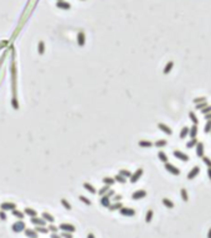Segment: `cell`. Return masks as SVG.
Returning a JSON list of instances; mask_svg holds the SVG:
<instances>
[{"label": "cell", "mask_w": 211, "mask_h": 238, "mask_svg": "<svg viewBox=\"0 0 211 238\" xmlns=\"http://www.w3.org/2000/svg\"><path fill=\"white\" fill-rule=\"evenodd\" d=\"M10 76H11V107L17 111L20 108L19 99H17V68H16V62L14 58V52H12V58L10 61Z\"/></svg>", "instance_id": "cell-1"}, {"label": "cell", "mask_w": 211, "mask_h": 238, "mask_svg": "<svg viewBox=\"0 0 211 238\" xmlns=\"http://www.w3.org/2000/svg\"><path fill=\"white\" fill-rule=\"evenodd\" d=\"M25 228H26V225H25V222L22 220H17L16 222H14L11 225V231L15 232V233H21Z\"/></svg>", "instance_id": "cell-2"}, {"label": "cell", "mask_w": 211, "mask_h": 238, "mask_svg": "<svg viewBox=\"0 0 211 238\" xmlns=\"http://www.w3.org/2000/svg\"><path fill=\"white\" fill-rule=\"evenodd\" d=\"M164 169H165L169 174H171V175H175V176H179V175H180V169H178L175 165H173V164H170V162H165V164H164Z\"/></svg>", "instance_id": "cell-3"}, {"label": "cell", "mask_w": 211, "mask_h": 238, "mask_svg": "<svg viewBox=\"0 0 211 238\" xmlns=\"http://www.w3.org/2000/svg\"><path fill=\"white\" fill-rule=\"evenodd\" d=\"M143 174H144V170L142 169V167H138L132 175H130V177H129V181H130V184H135L142 176H143Z\"/></svg>", "instance_id": "cell-4"}, {"label": "cell", "mask_w": 211, "mask_h": 238, "mask_svg": "<svg viewBox=\"0 0 211 238\" xmlns=\"http://www.w3.org/2000/svg\"><path fill=\"white\" fill-rule=\"evenodd\" d=\"M173 155H174L175 159H178V160H180V161H184V162L189 161V155L185 154V153H183V151H180V150H174V151H173Z\"/></svg>", "instance_id": "cell-5"}, {"label": "cell", "mask_w": 211, "mask_h": 238, "mask_svg": "<svg viewBox=\"0 0 211 238\" xmlns=\"http://www.w3.org/2000/svg\"><path fill=\"white\" fill-rule=\"evenodd\" d=\"M119 213L122 215V216H124V217H133L134 215H135V211H134V208H130V207H122L120 210H119Z\"/></svg>", "instance_id": "cell-6"}, {"label": "cell", "mask_w": 211, "mask_h": 238, "mask_svg": "<svg viewBox=\"0 0 211 238\" xmlns=\"http://www.w3.org/2000/svg\"><path fill=\"white\" fill-rule=\"evenodd\" d=\"M59 230H61V232H70V233H73L76 231V227L71 223H61L59 226Z\"/></svg>", "instance_id": "cell-7"}, {"label": "cell", "mask_w": 211, "mask_h": 238, "mask_svg": "<svg viewBox=\"0 0 211 238\" xmlns=\"http://www.w3.org/2000/svg\"><path fill=\"white\" fill-rule=\"evenodd\" d=\"M76 40H77V43H78V46H81V47H83L85 45H86V34H85V31H78L77 32V37H76Z\"/></svg>", "instance_id": "cell-8"}, {"label": "cell", "mask_w": 211, "mask_h": 238, "mask_svg": "<svg viewBox=\"0 0 211 238\" xmlns=\"http://www.w3.org/2000/svg\"><path fill=\"white\" fill-rule=\"evenodd\" d=\"M0 208H1L2 211H5V212H6V211H12V210L16 208V204L6 201V202H2V204L0 205Z\"/></svg>", "instance_id": "cell-9"}, {"label": "cell", "mask_w": 211, "mask_h": 238, "mask_svg": "<svg viewBox=\"0 0 211 238\" xmlns=\"http://www.w3.org/2000/svg\"><path fill=\"white\" fill-rule=\"evenodd\" d=\"M158 129H159L160 131H163L164 134H166V135H173V130H171V128L168 126V125L164 124V123H158Z\"/></svg>", "instance_id": "cell-10"}, {"label": "cell", "mask_w": 211, "mask_h": 238, "mask_svg": "<svg viewBox=\"0 0 211 238\" xmlns=\"http://www.w3.org/2000/svg\"><path fill=\"white\" fill-rule=\"evenodd\" d=\"M56 7L67 11V10L71 9V4L67 2V1H65V0H60V1H56Z\"/></svg>", "instance_id": "cell-11"}, {"label": "cell", "mask_w": 211, "mask_h": 238, "mask_svg": "<svg viewBox=\"0 0 211 238\" xmlns=\"http://www.w3.org/2000/svg\"><path fill=\"white\" fill-rule=\"evenodd\" d=\"M199 174H200V167H199V166H194V167L188 172L186 179H188V180H193V179H195Z\"/></svg>", "instance_id": "cell-12"}, {"label": "cell", "mask_w": 211, "mask_h": 238, "mask_svg": "<svg viewBox=\"0 0 211 238\" xmlns=\"http://www.w3.org/2000/svg\"><path fill=\"white\" fill-rule=\"evenodd\" d=\"M147 196V191L145 190H137L132 194V199L133 200H142Z\"/></svg>", "instance_id": "cell-13"}, {"label": "cell", "mask_w": 211, "mask_h": 238, "mask_svg": "<svg viewBox=\"0 0 211 238\" xmlns=\"http://www.w3.org/2000/svg\"><path fill=\"white\" fill-rule=\"evenodd\" d=\"M195 150H196V155H198L199 158H203V156H204V154H205V146H204L203 143L198 141V144L195 145Z\"/></svg>", "instance_id": "cell-14"}, {"label": "cell", "mask_w": 211, "mask_h": 238, "mask_svg": "<svg viewBox=\"0 0 211 238\" xmlns=\"http://www.w3.org/2000/svg\"><path fill=\"white\" fill-rule=\"evenodd\" d=\"M30 221H31V223L35 225V226H45V225H46V221H45L42 217H37V216L30 217Z\"/></svg>", "instance_id": "cell-15"}, {"label": "cell", "mask_w": 211, "mask_h": 238, "mask_svg": "<svg viewBox=\"0 0 211 238\" xmlns=\"http://www.w3.org/2000/svg\"><path fill=\"white\" fill-rule=\"evenodd\" d=\"M24 233L27 238H37L39 237V233L34 230V228H25L24 230Z\"/></svg>", "instance_id": "cell-16"}, {"label": "cell", "mask_w": 211, "mask_h": 238, "mask_svg": "<svg viewBox=\"0 0 211 238\" xmlns=\"http://www.w3.org/2000/svg\"><path fill=\"white\" fill-rule=\"evenodd\" d=\"M138 145L142 148V149H149L153 146V143L150 140H145V139H142L138 141Z\"/></svg>", "instance_id": "cell-17"}, {"label": "cell", "mask_w": 211, "mask_h": 238, "mask_svg": "<svg viewBox=\"0 0 211 238\" xmlns=\"http://www.w3.org/2000/svg\"><path fill=\"white\" fill-rule=\"evenodd\" d=\"M100 204H101V206H103V207H106V208H108L109 205H110V197H108L107 195L101 196V199H100Z\"/></svg>", "instance_id": "cell-18"}, {"label": "cell", "mask_w": 211, "mask_h": 238, "mask_svg": "<svg viewBox=\"0 0 211 238\" xmlns=\"http://www.w3.org/2000/svg\"><path fill=\"white\" fill-rule=\"evenodd\" d=\"M122 207H123V204L120 201H117V202H113V204L110 202L108 210H110V211H119Z\"/></svg>", "instance_id": "cell-19"}, {"label": "cell", "mask_w": 211, "mask_h": 238, "mask_svg": "<svg viewBox=\"0 0 211 238\" xmlns=\"http://www.w3.org/2000/svg\"><path fill=\"white\" fill-rule=\"evenodd\" d=\"M173 67H174V61H169V62L164 66V68H163V73H164V75H169V73L171 72Z\"/></svg>", "instance_id": "cell-20"}, {"label": "cell", "mask_w": 211, "mask_h": 238, "mask_svg": "<svg viewBox=\"0 0 211 238\" xmlns=\"http://www.w3.org/2000/svg\"><path fill=\"white\" fill-rule=\"evenodd\" d=\"M24 213H25L26 216H29V217H35V216H37V211L34 210V208H31V207H26V208L24 210Z\"/></svg>", "instance_id": "cell-21"}, {"label": "cell", "mask_w": 211, "mask_h": 238, "mask_svg": "<svg viewBox=\"0 0 211 238\" xmlns=\"http://www.w3.org/2000/svg\"><path fill=\"white\" fill-rule=\"evenodd\" d=\"M83 189L85 190H87L88 192H91V194H97V190L95 189V186L93 185H91L90 182H83Z\"/></svg>", "instance_id": "cell-22"}, {"label": "cell", "mask_w": 211, "mask_h": 238, "mask_svg": "<svg viewBox=\"0 0 211 238\" xmlns=\"http://www.w3.org/2000/svg\"><path fill=\"white\" fill-rule=\"evenodd\" d=\"M41 217H42L46 222H49V223H54V221H55L54 216H52V215H50L49 212H44V213L41 215Z\"/></svg>", "instance_id": "cell-23"}, {"label": "cell", "mask_w": 211, "mask_h": 238, "mask_svg": "<svg viewBox=\"0 0 211 238\" xmlns=\"http://www.w3.org/2000/svg\"><path fill=\"white\" fill-rule=\"evenodd\" d=\"M45 50H46L45 42H44V41H39V42H37V53H39V55H44V53H45Z\"/></svg>", "instance_id": "cell-24"}, {"label": "cell", "mask_w": 211, "mask_h": 238, "mask_svg": "<svg viewBox=\"0 0 211 238\" xmlns=\"http://www.w3.org/2000/svg\"><path fill=\"white\" fill-rule=\"evenodd\" d=\"M158 159H159L162 162H164V164H165V162H168V160H169L168 155H166V154H165L163 150H160V151L158 153Z\"/></svg>", "instance_id": "cell-25"}, {"label": "cell", "mask_w": 211, "mask_h": 238, "mask_svg": "<svg viewBox=\"0 0 211 238\" xmlns=\"http://www.w3.org/2000/svg\"><path fill=\"white\" fill-rule=\"evenodd\" d=\"M162 202H163V205H164L166 208H174V202H173L170 199L164 197V199L162 200Z\"/></svg>", "instance_id": "cell-26"}, {"label": "cell", "mask_w": 211, "mask_h": 238, "mask_svg": "<svg viewBox=\"0 0 211 238\" xmlns=\"http://www.w3.org/2000/svg\"><path fill=\"white\" fill-rule=\"evenodd\" d=\"M189 135H190V138H196V135H198V125L193 124V126L189 128Z\"/></svg>", "instance_id": "cell-27"}, {"label": "cell", "mask_w": 211, "mask_h": 238, "mask_svg": "<svg viewBox=\"0 0 211 238\" xmlns=\"http://www.w3.org/2000/svg\"><path fill=\"white\" fill-rule=\"evenodd\" d=\"M153 145H155L158 149H160V148H164V146H166L168 145V141L165 140V139H159V140H157Z\"/></svg>", "instance_id": "cell-28"}, {"label": "cell", "mask_w": 211, "mask_h": 238, "mask_svg": "<svg viewBox=\"0 0 211 238\" xmlns=\"http://www.w3.org/2000/svg\"><path fill=\"white\" fill-rule=\"evenodd\" d=\"M118 174H119L120 176L125 177V179H129V177H130V175H132V172H130L128 169H120V170L118 171Z\"/></svg>", "instance_id": "cell-29"}, {"label": "cell", "mask_w": 211, "mask_h": 238, "mask_svg": "<svg viewBox=\"0 0 211 238\" xmlns=\"http://www.w3.org/2000/svg\"><path fill=\"white\" fill-rule=\"evenodd\" d=\"M11 213H12V216L14 217H16V218H19V220H22L24 217H25V213L24 212H21V211H19V210H12L11 211Z\"/></svg>", "instance_id": "cell-30"}, {"label": "cell", "mask_w": 211, "mask_h": 238, "mask_svg": "<svg viewBox=\"0 0 211 238\" xmlns=\"http://www.w3.org/2000/svg\"><path fill=\"white\" fill-rule=\"evenodd\" d=\"M37 233H41V235H46L49 233V228L45 227V226H36V228H34Z\"/></svg>", "instance_id": "cell-31"}, {"label": "cell", "mask_w": 211, "mask_h": 238, "mask_svg": "<svg viewBox=\"0 0 211 238\" xmlns=\"http://www.w3.org/2000/svg\"><path fill=\"white\" fill-rule=\"evenodd\" d=\"M180 196H181V200H183L184 202H188V201H189V195H188L186 189H180Z\"/></svg>", "instance_id": "cell-32"}, {"label": "cell", "mask_w": 211, "mask_h": 238, "mask_svg": "<svg viewBox=\"0 0 211 238\" xmlns=\"http://www.w3.org/2000/svg\"><path fill=\"white\" fill-rule=\"evenodd\" d=\"M196 144H198V139H196V138H191V139L186 143V148H188V149H193V148H195Z\"/></svg>", "instance_id": "cell-33"}, {"label": "cell", "mask_w": 211, "mask_h": 238, "mask_svg": "<svg viewBox=\"0 0 211 238\" xmlns=\"http://www.w3.org/2000/svg\"><path fill=\"white\" fill-rule=\"evenodd\" d=\"M153 216H154L153 210H148L147 213H145V222H147V223H150L152 220H153Z\"/></svg>", "instance_id": "cell-34"}, {"label": "cell", "mask_w": 211, "mask_h": 238, "mask_svg": "<svg viewBox=\"0 0 211 238\" xmlns=\"http://www.w3.org/2000/svg\"><path fill=\"white\" fill-rule=\"evenodd\" d=\"M102 181H103V184L105 185H108V186H112V185H114V179L113 177H109V176H106V177H103L102 179Z\"/></svg>", "instance_id": "cell-35"}, {"label": "cell", "mask_w": 211, "mask_h": 238, "mask_svg": "<svg viewBox=\"0 0 211 238\" xmlns=\"http://www.w3.org/2000/svg\"><path fill=\"white\" fill-rule=\"evenodd\" d=\"M188 134H189V128H188V126H184V128H181V130H180L179 138H180V139H185Z\"/></svg>", "instance_id": "cell-36"}, {"label": "cell", "mask_w": 211, "mask_h": 238, "mask_svg": "<svg viewBox=\"0 0 211 238\" xmlns=\"http://www.w3.org/2000/svg\"><path fill=\"white\" fill-rule=\"evenodd\" d=\"M113 179H114V181H115V182H119V184H125V182H127V179H125V177H123V176H120L119 174H117Z\"/></svg>", "instance_id": "cell-37"}, {"label": "cell", "mask_w": 211, "mask_h": 238, "mask_svg": "<svg viewBox=\"0 0 211 238\" xmlns=\"http://www.w3.org/2000/svg\"><path fill=\"white\" fill-rule=\"evenodd\" d=\"M189 118H190V120L193 121V124H195V125L199 124V119H198V117L195 116L194 112H189Z\"/></svg>", "instance_id": "cell-38"}, {"label": "cell", "mask_w": 211, "mask_h": 238, "mask_svg": "<svg viewBox=\"0 0 211 238\" xmlns=\"http://www.w3.org/2000/svg\"><path fill=\"white\" fill-rule=\"evenodd\" d=\"M78 200H80L81 202H83L86 206H91V205H92V201H91L90 199H87L86 196H80V197H78Z\"/></svg>", "instance_id": "cell-39"}, {"label": "cell", "mask_w": 211, "mask_h": 238, "mask_svg": "<svg viewBox=\"0 0 211 238\" xmlns=\"http://www.w3.org/2000/svg\"><path fill=\"white\" fill-rule=\"evenodd\" d=\"M61 205H62V206H63V208H66L67 211H70V210L72 208V207H71V204H70L66 199H61Z\"/></svg>", "instance_id": "cell-40"}, {"label": "cell", "mask_w": 211, "mask_h": 238, "mask_svg": "<svg viewBox=\"0 0 211 238\" xmlns=\"http://www.w3.org/2000/svg\"><path fill=\"white\" fill-rule=\"evenodd\" d=\"M109 190H110V186H108V185H105L102 189H100L98 194H100V196H103V195H106V194H107Z\"/></svg>", "instance_id": "cell-41"}, {"label": "cell", "mask_w": 211, "mask_h": 238, "mask_svg": "<svg viewBox=\"0 0 211 238\" xmlns=\"http://www.w3.org/2000/svg\"><path fill=\"white\" fill-rule=\"evenodd\" d=\"M201 160H203V162L208 166V167H211V159L209 156H206V155H204L203 158H201Z\"/></svg>", "instance_id": "cell-42"}, {"label": "cell", "mask_w": 211, "mask_h": 238, "mask_svg": "<svg viewBox=\"0 0 211 238\" xmlns=\"http://www.w3.org/2000/svg\"><path fill=\"white\" fill-rule=\"evenodd\" d=\"M206 101H208L206 97H198V98L193 99V103L194 104H199V103H203V102H206Z\"/></svg>", "instance_id": "cell-43"}, {"label": "cell", "mask_w": 211, "mask_h": 238, "mask_svg": "<svg viewBox=\"0 0 211 238\" xmlns=\"http://www.w3.org/2000/svg\"><path fill=\"white\" fill-rule=\"evenodd\" d=\"M211 131V120H206L204 125V133H210Z\"/></svg>", "instance_id": "cell-44"}, {"label": "cell", "mask_w": 211, "mask_h": 238, "mask_svg": "<svg viewBox=\"0 0 211 238\" xmlns=\"http://www.w3.org/2000/svg\"><path fill=\"white\" fill-rule=\"evenodd\" d=\"M47 228H49V232H51V233H57V232L60 231V230H59V227L54 226L52 223H51V225H50V226H49Z\"/></svg>", "instance_id": "cell-45"}, {"label": "cell", "mask_w": 211, "mask_h": 238, "mask_svg": "<svg viewBox=\"0 0 211 238\" xmlns=\"http://www.w3.org/2000/svg\"><path fill=\"white\" fill-rule=\"evenodd\" d=\"M200 112H201V114H208V113H211V106H206L205 108H203V109H200Z\"/></svg>", "instance_id": "cell-46"}, {"label": "cell", "mask_w": 211, "mask_h": 238, "mask_svg": "<svg viewBox=\"0 0 211 238\" xmlns=\"http://www.w3.org/2000/svg\"><path fill=\"white\" fill-rule=\"evenodd\" d=\"M206 106H209V104H208V102H203V103L195 104V108H196V109H203V108H205Z\"/></svg>", "instance_id": "cell-47"}, {"label": "cell", "mask_w": 211, "mask_h": 238, "mask_svg": "<svg viewBox=\"0 0 211 238\" xmlns=\"http://www.w3.org/2000/svg\"><path fill=\"white\" fill-rule=\"evenodd\" d=\"M0 218H1L2 221H6V220H7V216H6L5 211H2V210H0Z\"/></svg>", "instance_id": "cell-48"}, {"label": "cell", "mask_w": 211, "mask_h": 238, "mask_svg": "<svg viewBox=\"0 0 211 238\" xmlns=\"http://www.w3.org/2000/svg\"><path fill=\"white\" fill-rule=\"evenodd\" d=\"M61 237L62 238H73L72 237V233H70V232H62V233H61Z\"/></svg>", "instance_id": "cell-49"}, {"label": "cell", "mask_w": 211, "mask_h": 238, "mask_svg": "<svg viewBox=\"0 0 211 238\" xmlns=\"http://www.w3.org/2000/svg\"><path fill=\"white\" fill-rule=\"evenodd\" d=\"M106 195H107L108 197H110V199H112V197H113V196L115 195V192H114V190H109V191H108V192H107Z\"/></svg>", "instance_id": "cell-50"}, {"label": "cell", "mask_w": 211, "mask_h": 238, "mask_svg": "<svg viewBox=\"0 0 211 238\" xmlns=\"http://www.w3.org/2000/svg\"><path fill=\"white\" fill-rule=\"evenodd\" d=\"M112 199H113L114 202H117V201H120V200H122V196H120V195H114Z\"/></svg>", "instance_id": "cell-51"}, {"label": "cell", "mask_w": 211, "mask_h": 238, "mask_svg": "<svg viewBox=\"0 0 211 238\" xmlns=\"http://www.w3.org/2000/svg\"><path fill=\"white\" fill-rule=\"evenodd\" d=\"M51 238H62L60 235H57V233H51Z\"/></svg>", "instance_id": "cell-52"}, {"label": "cell", "mask_w": 211, "mask_h": 238, "mask_svg": "<svg viewBox=\"0 0 211 238\" xmlns=\"http://www.w3.org/2000/svg\"><path fill=\"white\" fill-rule=\"evenodd\" d=\"M205 119H206V120H211V113H208V114H205Z\"/></svg>", "instance_id": "cell-53"}, {"label": "cell", "mask_w": 211, "mask_h": 238, "mask_svg": "<svg viewBox=\"0 0 211 238\" xmlns=\"http://www.w3.org/2000/svg\"><path fill=\"white\" fill-rule=\"evenodd\" d=\"M208 176H209V179H210V181H211V167L208 169Z\"/></svg>", "instance_id": "cell-54"}, {"label": "cell", "mask_w": 211, "mask_h": 238, "mask_svg": "<svg viewBox=\"0 0 211 238\" xmlns=\"http://www.w3.org/2000/svg\"><path fill=\"white\" fill-rule=\"evenodd\" d=\"M87 238H96V237H95L93 233H88V235H87Z\"/></svg>", "instance_id": "cell-55"}, {"label": "cell", "mask_w": 211, "mask_h": 238, "mask_svg": "<svg viewBox=\"0 0 211 238\" xmlns=\"http://www.w3.org/2000/svg\"><path fill=\"white\" fill-rule=\"evenodd\" d=\"M208 238H211V228L209 230V232H208Z\"/></svg>", "instance_id": "cell-56"}, {"label": "cell", "mask_w": 211, "mask_h": 238, "mask_svg": "<svg viewBox=\"0 0 211 238\" xmlns=\"http://www.w3.org/2000/svg\"><path fill=\"white\" fill-rule=\"evenodd\" d=\"M2 61H4V60H2V58H0V66H1V63H2Z\"/></svg>", "instance_id": "cell-57"}, {"label": "cell", "mask_w": 211, "mask_h": 238, "mask_svg": "<svg viewBox=\"0 0 211 238\" xmlns=\"http://www.w3.org/2000/svg\"><path fill=\"white\" fill-rule=\"evenodd\" d=\"M80 1H86V0H80Z\"/></svg>", "instance_id": "cell-58"}, {"label": "cell", "mask_w": 211, "mask_h": 238, "mask_svg": "<svg viewBox=\"0 0 211 238\" xmlns=\"http://www.w3.org/2000/svg\"><path fill=\"white\" fill-rule=\"evenodd\" d=\"M57 1H60V0H57Z\"/></svg>", "instance_id": "cell-59"}, {"label": "cell", "mask_w": 211, "mask_h": 238, "mask_svg": "<svg viewBox=\"0 0 211 238\" xmlns=\"http://www.w3.org/2000/svg\"><path fill=\"white\" fill-rule=\"evenodd\" d=\"M210 134H211V131H210Z\"/></svg>", "instance_id": "cell-60"}]
</instances>
